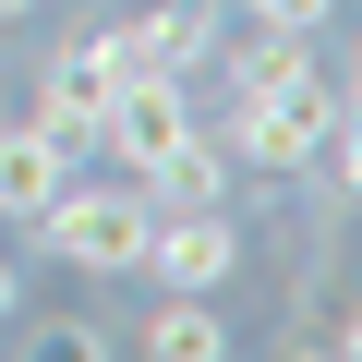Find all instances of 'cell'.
<instances>
[{
  "label": "cell",
  "mask_w": 362,
  "mask_h": 362,
  "mask_svg": "<svg viewBox=\"0 0 362 362\" xmlns=\"http://www.w3.org/2000/svg\"><path fill=\"white\" fill-rule=\"evenodd\" d=\"M145 218H157V194L133 169H73L61 194H49V218H37V242L73 266V278H133V254H145Z\"/></svg>",
  "instance_id": "1"
},
{
  "label": "cell",
  "mask_w": 362,
  "mask_h": 362,
  "mask_svg": "<svg viewBox=\"0 0 362 362\" xmlns=\"http://www.w3.org/2000/svg\"><path fill=\"white\" fill-rule=\"evenodd\" d=\"M338 109H350V97H338L326 73H290V85H266V97H230V157L266 169V181H302V169H326Z\"/></svg>",
  "instance_id": "2"
},
{
  "label": "cell",
  "mask_w": 362,
  "mask_h": 362,
  "mask_svg": "<svg viewBox=\"0 0 362 362\" xmlns=\"http://www.w3.org/2000/svg\"><path fill=\"white\" fill-rule=\"evenodd\" d=\"M181 133H194V73H121L109 85V121H97V157L145 181Z\"/></svg>",
  "instance_id": "3"
},
{
  "label": "cell",
  "mask_w": 362,
  "mask_h": 362,
  "mask_svg": "<svg viewBox=\"0 0 362 362\" xmlns=\"http://www.w3.org/2000/svg\"><path fill=\"white\" fill-rule=\"evenodd\" d=\"M133 266H145L157 290H230V266H242V230H230V206H157Z\"/></svg>",
  "instance_id": "4"
},
{
  "label": "cell",
  "mask_w": 362,
  "mask_h": 362,
  "mask_svg": "<svg viewBox=\"0 0 362 362\" xmlns=\"http://www.w3.org/2000/svg\"><path fill=\"white\" fill-rule=\"evenodd\" d=\"M109 85H121V61H109V37H73L49 73H37V133L49 145H73V157H97V121H109Z\"/></svg>",
  "instance_id": "5"
},
{
  "label": "cell",
  "mask_w": 362,
  "mask_h": 362,
  "mask_svg": "<svg viewBox=\"0 0 362 362\" xmlns=\"http://www.w3.org/2000/svg\"><path fill=\"white\" fill-rule=\"evenodd\" d=\"M218 49V13H194V0H145L133 25H109V61L121 73H194Z\"/></svg>",
  "instance_id": "6"
},
{
  "label": "cell",
  "mask_w": 362,
  "mask_h": 362,
  "mask_svg": "<svg viewBox=\"0 0 362 362\" xmlns=\"http://www.w3.org/2000/svg\"><path fill=\"white\" fill-rule=\"evenodd\" d=\"M73 169H85L73 145H49L37 121H13V133H0V218H13V230H37V218H49V194H61Z\"/></svg>",
  "instance_id": "7"
},
{
  "label": "cell",
  "mask_w": 362,
  "mask_h": 362,
  "mask_svg": "<svg viewBox=\"0 0 362 362\" xmlns=\"http://www.w3.org/2000/svg\"><path fill=\"white\" fill-rule=\"evenodd\" d=\"M145 362H230V314H218L206 290H169V302L145 314Z\"/></svg>",
  "instance_id": "8"
},
{
  "label": "cell",
  "mask_w": 362,
  "mask_h": 362,
  "mask_svg": "<svg viewBox=\"0 0 362 362\" xmlns=\"http://www.w3.org/2000/svg\"><path fill=\"white\" fill-rule=\"evenodd\" d=\"M145 194H157V206H218V194H230V145L194 121V133H181V145L145 169Z\"/></svg>",
  "instance_id": "9"
},
{
  "label": "cell",
  "mask_w": 362,
  "mask_h": 362,
  "mask_svg": "<svg viewBox=\"0 0 362 362\" xmlns=\"http://www.w3.org/2000/svg\"><path fill=\"white\" fill-rule=\"evenodd\" d=\"M290 73H314V37H266V25H254V49L230 61V97H266V85H290Z\"/></svg>",
  "instance_id": "10"
},
{
  "label": "cell",
  "mask_w": 362,
  "mask_h": 362,
  "mask_svg": "<svg viewBox=\"0 0 362 362\" xmlns=\"http://www.w3.org/2000/svg\"><path fill=\"white\" fill-rule=\"evenodd\" d=\"M242 13H254L266 37H326V13H338V0H242Z\"/></svg>",
  "instance_id": "11"
},
{
  "label": "cell",
  "mask_w": 362,
  "mask_h": 362,
  "mask_svg": "<svg viewBox=\"0 0 362 362\" xmlns=\"http://www.w3.org/2000/svg\"><path fill=\"white\" fill-rule=\"evenodd\" d=\"M326 157H338V194L362 206V109H338V133H326Z\"/></svg>",
  "instance_id": "12"
},
{
  "label": "cell",
  "mask_w": 362,
  "mask_h": 362,
  "mask_svg": "<svg viewBox=\"0 0 362 362\" xmlns=\"http://www.w3.org/2000/svg\"><path fill=\"white\" fill-rule=\"evenodd\" d=\"M13 314H25V266L0 254V326H13Z\"/></svg>",
  "instance_id": "13"
},
{
  "label": "cell",
  "mask_w": 362,
  "mask_h": 362,
  "mask_svg": "<svg viewBox=\"0 0 362 362\" xmlns=\"http://www.w3.org/2000/svg\"><path fill=\"white\" fill-rule=\"evenodd\" d=\"M0 25H37V0H0Z\"/></svg>",
  "instance_id": "14"
},
{
  "label": "cell",
  "mask_w": 362,
  "mask_h": 362,
  "mask_svg": "<svg viewBox=\"0 0 362 362\" xmlns=\"http://www.w3.org/2000/svg\"><path fill=\"white\" fill-rule=\"evenodd\" d=\"M338 350H350V362H362V314H350V326H338Z\"/></svg>",
  "instance_id": "15"
},
{
  "label": "cell",
  "mask_w": 362,
  "mask_h": 362,
  "mask_svg": "<svg viewBox=\"0 0 362 362\" xmlns=\"http://www.w3.org/2000/svg\"><path fill=\"white\" fill-rule=\"evenodd\" d=\"M338 97H350V109H362V61H350V85H338Z\"/></svg>",
  "instance_id": "16"
},
{
  "label": "cell",
  "mask_w": 362,
  "mask_h": 362,
  "mask_svg": "<svg viewBox=\"0 0 362 362\" xmlns=\"http://www.w3.org/2000/svg\"><path fill=\"white\" fill-rule=\"evenodd\" d=\"M194 13H218V0H194Z\"/></svg>",
  "instance_id": "17"
}]
</instances>
